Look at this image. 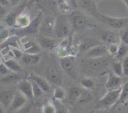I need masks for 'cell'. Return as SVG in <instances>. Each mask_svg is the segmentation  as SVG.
<instances>
[{"instance_id": "6da1fadb", "label": "cell", "mask_w": 128, "mask_h": 113, "mask_svg": "<svg viewBox=\"0 0 128 113\" xmlns=\"http://www.w3.org/2000/svg\"><path fill=\"white\" fill-rule=\"evenodd\" d=\"M68 19L72 29L74 31H81L87 29L95 27V24L90 21L88 17L80 11H74L69 16Z\"/></svg>"}, {"instance_id": "7a4b0ae2", "label": "cell", "mask_w": 128, "mask_h": 113, "mask_svg": "<svg viewBox=\"0 0 128 113\" xmlns=\"http://www.w3.org/2000/svg\"><path fill=\"white\" fill-rule=\"evenodd\" d=\"M71 28L68 18L63 16H58L55 21L54 33L58 38H65L70 35Z\"/></svg>"}, {"instance_id": "3957f363", "label": "cell", "mask_w": 128, "mask_h": 113, "mask_svg": "<svg viewBox=\"0 0 128 113\" xmlns=\"http://www.w3.org/2000/svg\"><path fill=\"white\" fill-rule=\"evenodd\" d=\"M98 18L108 27L113 29H122L128 26V17H115L100 13Z\"/></svg>"}, {"instance_id": "277c9868", "label": "cell", "mask_w": 128, "mask_h": 113, "mask_svg": "<svg viewBox=\"0 0 128 113\" xmlns=\"http://www.w3.org/2000/svg\"><path fill=\"white\" fill-rule=\"evenodd\" d=\"M121 91V88L108 90V91L99 100V104L100 106L102 108H109L116 105L120 99Z\"/></svg>"}, {"instance_id": "5b68a950", "label": "cell", "mask_w": 128, "mask_h": 113, "mask_svg": "<svg viewBox=\"0 0 128 113\" xmlns=\"http://www.w3.org/2000/svg\"><path fill=\"white\" fill-rule=\"evenodd\" d=\"M60 65L64 71L74 79L78 78V73L75 64V58L73 56L61 58L60 60Z\"/></svg>"}, {"instance_id": "8992f818", "label": "cell", "mask_w": 128, "mask_h": 113, "mask_svg": "<svg viewBox=\"0 0 128 113\" xmlns=\"http://www.w3.org/2000/svg\"><path fill=\"white\" fill-rule=\"evenodd\" d=\"M46 79L48 81L50 84H55L59 86L62 83V78L60 71L52 66L48 67L45 72Z\"/></svg>"}, {"instance_id": "52a82bcc", "label": "cell", "mask_w": 128, "mask_h": 113, "mask_svg": "<svg viewBox=\"0 0 128 113\" xmlns=\"http://www.w3.org/2000/svg\"><path fill=\"white\" fill-rule=\"evenodd\" d=\"M26 4H27V1H25L6 15L4 19V22L6 25H8L9 27L15 26L16 19L21 13H22V11L26 7Z\"/></svg>"}, {"instance_id": "ba28073f", "label": "cell", "mask_w": 128, "mask_h": 113, "mask_svg": "<svg viewBox=\"0 0 128 113\" xmlns=\"http://www.w3.org/2000/svg\"><path fill=\"white\" fill-rule=\"evenodd\" d=\"M78 4L81 9L98 18L100 13L98 10L96 1L95 0H78Z\"/></svg>"}, {"instance_id": "9c48e42d", "label": "cell", "mask_w": 128, "mask_h": 113, "mask_svg": "<svg viewBox=\"0 0 128 113\" xmlns=\"http://www.w3.org/2000/svg\"><path fill=\"white\" fill-rule=\"evenodd\" d=\"M56 19L53 17H48L41 22L40 25V31L45 35L44 36H51L54 32V26Z\"/></svg>"}, {"instance_id": "30bf717a", "label": "cell", "mask_w": 128, "mask_h": 113, "mask_svg": "<svg viewBox=\"0 0 128 113\" xmlns=\"http://www.w3.org/2000/svg\"><path fill=\"white\" fill-rule=\"evenodd\" d=\"M108 53V48H106V46L99 45L89 50L85 53V56L88 58L94 59V58H101Z\"/></svg>"}, {"instance_id": "8fae6325", "label": "cell", "mask_w": 128, "mask_h": 113, "mask_svg": "<svg viewBox=\"0 0 128 113\" xmlns=\"http://www.w3.org/2000/svg\"><path fill=\"white\" fill-rule=\"evenodd\" d=\"M27 103V98L21 92H18L15 93L12 103L9 108L11 111H16L24 106Z\"/></svg>"}, {"instance_id": "7c38bea8", "label": "cell", "mask_w": 128, "mask_h": 113, "mask_svg": "<svg viewBox=\"0 0 128 113\" xmlns=\"http://www.w3.org/2000/svg\"><path fill=\"white\" fill-rule=\"evenodd\" d=\"M12 89H6L0 92V103L4 108H9L15 95Z\"/></svg>"}, {"instance_id": "4fadbf2b", "label": "cell", "mask_w": 128, "mask_h": 113, "mask_svg": "<svg viewBox=\"0 0 128 113\" xmlns=\"http://www.w3.org/2000/svg\"><path fill=\"white\" fill-rule=\"evenodd\" d=\"M18 89L24 96L28 99L32 100L34 98L32 89V84L31 80L24 79L18 85Z\"/></svg>"}, {"instance_id": "5bb4252c", "label": "cell", "mask_w": 128, "mask_h": 113, "mask_svg": "<svg viewBox=\"0 0 128 113\" xmlns=\"http://www.w3.org/2000/svg\"><path fill=\"white\" fill-rule=\"evenodd\" d=\"M30 80L34 82L42 89L44 93H50L51 90V86L50 83L46 78L37 75L34 73H31L30 76Z\"/></svg>"}, {"instance_id": "9a60e30c", "label": "cell", "mask_w": 128, "mask_h": 113, "mask_svg": "<svg viewBox=\"0 0 128 113\" xmlns=\"http://www.w3.org/2000/svg\"><path fill=\"white\" fill-rule=\"evenodd\" d=\"M101 39L109 45L118 44V42L120 41V35L111 30L103 31L101 34Z\"/></svg>"}, {"instance_id": "2e32d148", "label": "cell", "mask_w": 128, "mask_h": 113, "mask_svg": "<svg viewBox=\"0 0 128 113\" xmlns=\"http://www.w3.org/2000/svg\"><path fill=\"white\" fill-rule=\"evenodd\" d=\"M122 86V79L113 73L109 75L108 79L106 83V87L108 90H112L121 88Z\"/></svg>"}, {"instance_id": "e0dca14e", "label": "cell", "mask_w": 128, "mask_h": 113, "mask_svg": "<svg viewBox=\"0 0 128 113\" xmlns=\"http://www.w3.org/2000/svg\"><path fill=\"white\" fill-rule=\"evenodd\" d=\"M39 45L43 49L52 50L57 47L58 43L54 38L48 36H42L39 38Z\"/></svg>"}, {"instance_id": "ac0fdd59", "label": "cell", "mask_w": 128, "mask_h": 113, "mask_svg": "<svg viewBox=\"0 0 128 113\" xmlns=\"http://www.w3.org/2000/svg\"><path fill=\"white\" fill-rule=\"evenodd\" d=\"M86 67L92 71L101 70L108 65V61L101 58H94L86 64Z\"/></svg>"}, {"instance_id": "d6986e66", "label": "cell", "mask_w": 128, "mask_h": 113, "mask_svg": "<svg viewBox=\"0 0 128 113\" xmlns=\"http://www.w3.org/2000/svg\"><path fill=\"white\" fill-rule=\"evenodd\" d=\"M41 55L38 54H31V53H24L21 57L22 62L28 65H34L41 60Z\"/></svg>"}, {"instance_id": "ffe728a7", "label": "cell", "mask_w": 128, "mask_h": 113, "mask_svg": "<svg viewBox=\"0 0 128 113\" xmlns=\"http://www.w3.org/2000/svg\"><path fill=\"white\" fill-rule=\"evenodd\" d=\"M99 45H100V43L98 40L95 38H87L81 43L79 49L81 53H86L89 50Z\"/></svg>"}, {"instance_id": "44dd1931", "label": "cell", "mask_w": 128, "mask_h": 113, "mask_svg": "<svg viewBox=\"0 0 128 113\" xmlns=\"http://www.w3.org/2000/svg\"><path fill=\"white\" fill-rule=\"evenodd\" d=\"M24 50L26 53L38 54L40 53L41 48L39 44L33 41H27L24 43Z\"/></svg>"}, {"instance_id": "7402d4cb", "label": "cell", "mask_w": 128, "mask_h": 113, "mask_svg": "<svg viewBox=\"0 0 128 113\" xmlns=\"http://www.w3.org/2000/svg\"><path fill=\"white\" fill-rule=\"evenodd\" d=\"M41 19H42V13H40L38 15L37 17L31 21L30 26L26 29H24V31L28 34L36 33L40 30V25L41 23Z\"/></svg>"}, {"instance_id": "603a6c76", "label": "cell", "mask_w": 128, "mask_h": 113, "mask_svg": "<svg viewBox=\"0 0 128 113\" xmlns=\"http://www.w3.org/2000/svg\"><path fill=\"white\" fill-rule=\"evenodd\" d=\"M31 22V19L28 15L21 13L16 19L15 26L21 29H26Z\"/></svg>"}, {"instance_id": "cb8c5ba5", "label": "cell", "mask_w": 128, "mask_h": 113, "mask_svg": "<svg viewBox=\"0 0 128 113\" xmlns=\"http://www.w3.org/2000/svg\"><path fill=\"white\" fill-rule=\"evenodd\" d=\"M84 89L77 86H72L68 91V97L69 99L73 102H78L79 99L81 97L82 94V91Z\"/></svg>"}, {"instance_id": "d4e9b609", "label": "cell", "mask_w": 128, "mask_h": 113, "mask_svg": "<svg viewBox=\"0 0 128 113\" xmlns=\"http://www.w3.org/2000/svg\"><path fill=\"white\" fill-rule=\"evenodd\" d=\"M21 78H22V76L20 73L11 72L10 74L2 76L0 79V82L3 84H10V83L20 81Z\"/></svg>"}, {"instance_id": "484cf974", "label": "cell", "mask_w": 128, "mask_h": 113, "mask_svg": "<svg viewBox=\"0 0 128 113\" xmlns=\"http://www.w3.org/2000/svg\"><path fill=\"white\" fill-rule=\"evenodd\" d=\"M4 63L7 66L8 68L11 71V72L20 73L22 72V69L21 65L17 62H16L14 60L8 59L6 60Z\"/></svg>"}, {"instance_id": "4316f807", "label": "cell", "mask_w": 128, "mask_h": 113, "mask_svg": "<svg viewBox=\"0 0 128 113\" xmlns=\"http://www.w3.org/2000/svg\"><path fill=\"white\" fill-rule=\"evenodd\" d=\"M128 100V82L122 85L121 87V91L120 94V99L116 103V105H119V104H123L125 103Z\"/></svg>"}, {"instance_id": "83f0119b", "label": "cell", "mask_w": 128, "mask_h": 113, "mask_svg": "<svg viewBox=\"0 0 128 113\" xmlns=\"http://www.w3.org/2000/svg\"><path fill=\"white\" fill-rule=\"evenodd\" d=\"M53 96L55 99L58 101L63 100L66 96V91L61 86H57L53 92Z\"/></svg>"}, {"instance_id": "f1b7e54d", "label": "cell", "mask_w": 128, "mask_h": 113, "mask_svg": "<svg viewBox=\"0 0 128 113\" xmlns=\"http://www.w3.org/2000/svg\"><path fill=\"white\" fill-rule=\"evenodd\" d=\"M92 99V94H91V93H90V92L88 91V89H84L81 97H80V98L79 99V100L78 101V103L81 104H86V103L91 101Z\"/></svg>"}, {"instance_id": "f546056e", "label": "cell", "mask_w": 128, "mask_h": 113, "mask_svg": "<svg viewBox=\"0 0 128 113\" xmlns=\"http://www.w3.org/2000/svg\"><path fill=\"white\" fill-rule=\"evenodd\" d=\"M57 111L56 107L51 101H48L42 106V113H56Z\"/></svg>"}, {"instance_id": "4dcf8cb0", "label": "cell", "mask_w": 128, "mask_h": 113, "mask_svg": "<svg viewBox=\"0 0 128 113\" xmlns=\"http://www.w3.org/2000/svg\"><path fill=\"white\" fill-rule=\"evenodd\" d=\"M112 70H113L114 74L118 76H122L123 75V68H122V62H115L112 64Z\"/></svg>"}, {"instance_id": "1f68e13d", "label": "cell", "mask_w": 128, "mask_h": 113, "mask_svg": "<svg viewBox=\"0 0 128 113\" xmlns=\"http://www.w3.org/2000/svg\"><path fill=\"white\" fill-rule=\"evenodd\" d=\"M81 84L84 89H91L94 88L95 86V83L93 79L91 78H84L81 79Z\"/></svg>"}, {"instance_id": "d6a6232c", "label": "cell", "mask_w": 128, "mask_h": 113, "mask_svg": "<svg viewBox=\"0 0 128 113\" xmlns=\"http://www.w3.org/2000/svg\"><path fill=\"white\" fill-rule=\"evenodd\" d=\"M128 45L121 43L119 46L118 52L116 57L118 58H124L128 55Z\"/></svg>"}, {"instance_id": "836d02e7", "label": "cell", "mask_w": 128, "mask_h": 113, "mask_svg": "<svg viewBox=\"0 0 128 113\" xmlns=\"http://www.w3.org/2000/svg\"><path fill=\"white\" fill-rule=\"evenodd\" d=\"M119 35L121 43L128 45V27L120 30Z\"/></svg>"}, {"instance_id": "e575fe53", "label": "cell", "mask_w": 128, "mask_h": 113, "mask_svg": "<svg viewBox=\"0 0 128 113\" xmlns=\"http://www.w3.org/2000/svg\"><path fill=\"white\" fill-rule=\"evenodd\" d=\"M32 84V89H33V94L34 98H39L43 94V91L42 90L41 88L37 84L31 81Z\"/></svg>"}, {"instance_id": "d590c367", "label": "cell", "mask_w": 128, "mask_h": 113, "mask_svg": "<svg viewBox=\"0 0 128 113\" xmlns=\"http://www.w3.org/2000/svg\"><path fill=\"white\" fill-rule=\"evenodd\" d=\"M32 107H33V105L32 103H28L21 109L15 111L14 113H30L32 111Z\"/></svg>"}, {"instance_id": "8d00e7d4", "label": "cell", "mask_w": 128, "mask_h": 113, "mask_svg": "<svg viewBox=\"0 0 128 113\" xmlns=\"http://www.w3.org/2000/svg\"><path fill=\"white\" fill-rule=\"evenodd\" d=\"M119 46L120 45L118 44H116V43L115 44H110L108 48V53L111 54V55L116 56L118 52Z\"/></svg>"}, {"instance_id": "74e56055", "label": "cell", "mask_w": 128, "mask_h": 113, "mask_svg": "<svg viewBox=\"0 0 128 113\" xmlns=\"http://www.w3.org/2000/svg\"><path fill=\"white\" fill-rule=\"evenodd\" d=\"M10 73H11V71L8 68L4 63H2L0 64V75L4 76L10 74Z\"/></svg>"}, {"instance_id": "f35d334b", "label": "cell", "mask_w": 128, "mask_h": 113, "mask_svg": "<svg viewBox=\"0 0 128 113\" xmlns=\"http://www.w3.org/2000/svg\"><path fill=\"white\" fill-rule=\"evenodd\" d=\"M122 63V68H123L124 76H128V56L127 55L124 58Z\"/></svg>"}, {"instance_id": "ab89813d", "label": "cell", "mask_w": 128, "mask_h": 113, "mask_svg": "<svg viewBox=\"0 0 128 113\" xmlns=\"http://www.w3.org/2000/svg\"><path fill=\"white\" fill-rule=\"evenodd\" d=\"M10 35V32L6 29H2L0 31V42H2L8 38Z\"/></svg>"}, {"instance_id": "60d3db41", "label": "cell", "mask_w": 128, "mask_h": 113, "mask_svg": "<svg viewBox=\"0 0 128 113\" xmlns=\"http://www.w3.org/2000/svg\"><path fill=\"white\" fill-rule=\"evenodd\" d=\"M67 3L71 8H77L78 7V0H66Z\"/></svg>"}, {"instance_id": "b9f144b4", "label": "cell", "mask_w": 128, "mask_h": 113, "mask_svg": "<svg viewBox=\"0 0 128 113\" xmlns=\"http://www.w3.org/2000/svg\"><path fill=\"white\" fill-rule=\"evenodd\" d=\"M12 53H13L14 56L16 58H18V57H22L23 54H22V52L20 50H19L18 49H16V48H14L12 50Z\"/></svg>"}, {"instance_id": "7bdbcfd3", "label": "cell", "mask_w": 128, "mask_h": 113, "mask_svg": "<svg viewBox=\"0 0 128 113\" xmlns=\"http://www.w3.org/2000/svg\"><path fill=\"white\" fill-rule=\"evenodd\" d=\"M56 113H70L68 109L65 108H60V109H58Z\"/></svg>"}, {"instance_id": "ee69618b", "label": "cell", "mask_w": 128, "mask_h": 113, "mask_svg": "<svg viewBox=\"0 0 128 113\" xmlns=\"http://www.w3.org/2000/svg\"><path fill=\"white\" fill-rule=\"evenodd\" d=\"M10 2L9 0H0V5L2 6H8Z\"/></svg>"}, {"instance_id": "f6af8a7d", "label": "cell", "mask_w": 128, "mask_h": 113, "mask_svg": "<svg viewBox=\"0 0 128 113\" xmlns=\"http://www.w3.org/2000/svg\"><path fill=\"white\" fill-rule=\"evenodd\" d=\"M9 1H10V2H11V4L14 5V4H16L17 3H18L21 0H9Z\"/></svg>"}, {"instance_id": "bcb514c9", "label": "cell", "mask_w": 128, "mask_h": 113, "mask_svg": "<svg viewBox=\"0 0 128 113\" xmlns=\"http://www.w3.org/2000/svg\"><path fill=\"white\" fill-rule=\"evenodd\" d=\"M0 113H5L4 108L1 105V103H0Z\"/></svg>"}, {"instance_id": "7dc6e473", "label": "cell", "mask_w": 128, "mask_h": 113, "mask_svg": "<svg viewBox=\"0 0 128 113\" xmlns=\"http://www.w3.org/2000/svg\"><path fill=\"white\" fill-rule=\"evenodd\" d=\"M4 12H5L4 9L2 7V6L0 5V14H3L4 13Z\"/></svg>"}, {"instance_id": "c3c4849f", "label": "cell", "mask_w": 128, "mask_h": 113, "mask_svg": "<svg viewBox=\"0 0 128 113\" xmlns=\"http://www.w3.org/2000/svg\"><path fill=\"white\" fill-rule=\"evenodd\" d=\"M123 1V2H124V4H126V7H127L128 9V0H122Z\"/></svg>"}, {"instance_id": "681fc988", "label": "cell", "mask_w": 128, "mask_h": 113, "mask_svg": "<svg viewBox=\"0 0 128 113\" xmlns=\"http://www.w3.org/2000/svg\"><path fill=\"white\" fill-rule=\"evenodd\" d=\"M2 60H1V57H0V64H1V63H2Z\"/></svg>"}, {"instance_id": "f907efd6", "label": "cell", "mask_w": 128, "mask_h": 113, "mask_svg": "<svg viewBox=\"0 0 128 113\" xmlns=\"http://www.w3.org/2000/svg\"><path fill=\"white\" fill-rule=\"evenodd\" d=\"M95 1H96V2H98V1H101V0H95Z\"/></svg>"}, {"instance_id": "816d5d0a", "label": "cell", "mask_w": 128, "mask_h": 113, "mask_svg": "<svg viewBox=\"0 0 128 113\" xmlns=\"http://www.w3.org/2000/svg\"></svg>"}]
</instances>
